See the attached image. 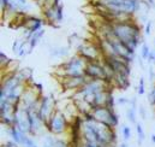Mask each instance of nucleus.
<instances>
[{"instance_id":"nucleus-5","label":"nucleus","mask_w":155,"mask_h":147,"mask_svg":"<svg viewBox=\"0 0 155 147\" xmlns=\"http://www.w3.org/2000/svg\"><path fill=\"white\" fill-rule=\"evenodd\" d=\"M41 15L43 17V19L46 21L47 24L58 28L63 21H64V6L63 2L59 1L57 4H54L53 6L49 7H45L41 9Z\"/></svg>"},{"instance_id":"nucleus-11","label":"nucleus","mask_w":155,"mask_h":147,"mask_svg":"<svg viewBox=\"0 0 155 147\" xmlns=\"http://www.w3.org/2000/svg\"><path fill=\"white\" fill-rule=\"evenodd\" d=\"M113 86H114V88H117V89L126 91L131 86L130 76L124 75V74H116V77L113 80Z\"/></svg>"},{"instance_id":"nucleus-21","label":"nucleus","mask_w":155,"mask_h":147,"mask_svg":"<svg viewBox=\"0 0 155 147\" xmlns=\"http://www.w3.org/2000/svg\"><path fill=\"white\" fill-rule=\"evenodd\" d=\"M24 39H17V40H15L13 41V43H12V52L17 56L18 54V52H19V50L22 48V46H23V43H24Z\"/></svg>"},{"instance_id":"nucleus-6","label":"nucleus","mask_w":155,"mask_h":147,"mask_svg":"<svg viewBox=\"0 0 155 147\" xmlns=\"http://www.w3.org/2000/svg\"><path fill=\"white\" fill-rule=\"evenodd\" d=\"M91 112H93L95 121L99 123H104L107 127L113 128V129H117V127L119 125V115L117 113L116 109L101 106V108H96L91 110Z\"/></svg>"},{"instance_id":"nucleus-9","label":"nucleus","mask_w":155,"mask_h":147,"mask_svg":"<svg viewBox=\"0 0 155 147\" xmlns=\"http://www.w3.org/2000/svg\"><path fill=\"white\" fill-rule=\"evenodd\" d=\"M84 75L89 80H102V81H106L107 82L106 70H105V65H104L102 59L87 63Z\"/></svg>"},{"instance_id":"nucleus-16","label":"nucleus","mask_w":155,"mask_h":147,"mask_svg":"<svg viewBox=\"0 0 155 147\" xmlns=\"http://www.w3.org/2000/svg\"><path fill=\"white\" fill-rule=\"evenodd\" d=\"M15 1H16V2H17V5L19 6L21 12H23V13H28V15H31V13H30V11H31L33 5H31V2H30L29 0H15Z\"/></svg>"},{"instance_id":"nucleus-34","label":"nucleus","mask_w":155,"mask_h":147,"mask_svg":"<svg viewBox=\"0 0 155 147\" xmlns=\"http://www.w3.org/2000/svg\"><path fill=\"white\" fill-rule=\"evenodd\" d=\"M154 51V63H155V50H153Z\"/></svg>"},{"instance_id":"nucleus-32","label":"nucleus","mask_w":155,"mask_h":147,"mask_svg":"<svg viewBox=\"0 0 155 147\" xmlns=\"http://www.w3.org/2000/svg\"><path fill=\"white\" fill-rule=\"evenodd\" d=\"M150 140H152V142L155 145V133L154 134H152V136H150Z\"/></svg>"},{"instance_id":"nucleus-19","label":"nucleus","mask_w":155,"mask_h":147,"mask_svg":"<svg viewBox=\"0 0 155 147\" xmlns=\"http://www.w3.org/2000/svg\"><path fill=\"white\" fill-rule=\"evenodd\" d=\"M79 42H81V37H79L77 33H72L71 35H69V37H68V46L70 48H72L74 46L76 47Z\"/></svg>"},{"instance_id":"nucleus-24","label":"nucleus","mask_w":155,"mask_h":147,"mask_svg":"<svg viewBox=\"0 0 155 147\" xmlns=\"http://www.w3.org/2000/svg\"><path fill=\"white\" fill-rule=\"evenodd\" d=\"M11 63H12V60L6 56V53L0 52V64H1V68L4 69V68H6L8 64H11Z\"/></svg>"},{"instance_id":"nucleus-13","label":"nucleus","mask_w":155,"mask_h":147,"mask_svg":"<svg viewBox=\"0 0 155 147\" xmlns=\"http://www.w3.org/2000/svg\"><path fill=\"white\" fill-rule=\"evenodd\" d=\"M6 132H7V135L10 136V139L12 141H15L18 145H22V140H23L24 133H22L16 125H11V127L6 128Z\"/></svg>"},{"instance_id":"nucleus-8","label":"nucleus","mask_w":155,"mask_h":147,"mask_svg":"<svg viewBox=\"0 0 155 147\" xmlns=\"http://www.w3.org/2000/svg\"><path fill=\"white\" fill-rule=\"evenodd\" d=\"M57 104L58 101L53 98V95H46L43 94L40 99L39 109H38V116L43 122V124L47 123V121L51 118V116L57 110Z\"/></svg>"},{"instance_id":"nucleus-15","label":"nucleus","mask_w":155,"mask_h":147,"mask_svg":"<svg viewBox=\"0 0 155 147\" xmlns=\"http://www.w3.org/2000/svg\"><path fill=\"white\" fill-rule=\"evenodd\" d=\"M129 108L126 109V119L129 121V123L131 124H136L137 123V108L138 106H132V105H127Z\"/></svg>"},{"instance_id":"nucleus-3","label":"nucleus","mask_w":155,"mask_h":147,"mask_svg":"<svg viewBox=\"0 0 155 147\" xmlns=\"http://www.w3.org/2000/svg\"><path fill=\"white\" fill-rule=\"evenodd\" d=\"M70 124H71V121L65 115V112L63 110L57 109L55 112L51 116V118L47 121L45 127L48 133H51L55 136H63V135L69 134Z\"/></svg>"},{"instance_id":"nucleus-35","label":"nucleus","mask_w":155,"mask_h":147,"mask_svg":"<svg viewBox=\"0 0 155 147\" xmlns=\"http://www.w3.org/2000/svg\"><path fill=\"white\" fill-rule=\"evenodd\" d=\"M111 147H113V146H111Z\"/></svg>"},{"instance_id":"nucleus-31","label":"nucleus","mask_w":155,"mask_h":147,"mask_svg":"<svg viewBox=\"0 0 155 147\" xmlns=\"http://www.w3.org/2000/svg\"><path fill=\"white\" fill-rule=\"evenodd\" d=\"M149 76H150V78H152V80L155 78V71H154V68H153V67H150V68H149Z\"/></svg>"},{"instance_id":"nucleus-18","label":"nucleus","mask_w":155,"mask_h":147,"mask_svg":"<svg viewBox=\"0 0 155 147\" xmlns=\"http://www.w3.org/2000/svg\"><path fill=\"white\" fill-rule=\"evenodd\" d=\"M136 134H137V142L138 145H142L143 141L146 140V133H144V129L142 127L141 123H136Z\"/></svg>"},{"instance_id":"nucleus-20","label":"nucleus","mask_w":155,"mask_h":147,"mask_svg":"<svg viewBox=\"0 0 155 147\" xmlns=\"http://www.w3.org/2000/svg\"><path fill=\"white\" fill-rule=\"evenodd\" d=\"M121 135H123L124 141H129L131 139V128L127 124L121 125Z\"/></svg>"},{"instance_id":"nucleus-30","label":"nucleus","mask_w":155,"mask_h":147,"mask_svg":"<svg viewBox=\"0 0 155 147\" xmlns=\"http://www.w3.org/2000/svg\"><path fill=\"white\" fill-rule=\"evenodd\" d=\"M148 63H154V51H152L150 52V54H149V57H148V60H147Z\"/></svg>"},{"instance_id":"nucleus-33","label":"nucleus","mask_w":155,"mask_h":147,"mask_svg":"<svg viewBox=\"0 0 155 147\" xmlns=\"http://www.w3.org/2000/svg\"><path fill=\"white\" fill-rule=\"evenodd\" d=\"M119 147H129V146H127V144H126V141H125V142H121V144L119 145Z\"/></svg>"},{"instance_id":"nucleus-12","label":"nucleus","mask_w":155,"mask_h":147,"mask_svg":"<svg viewBox=\"0 0 155 147\" xmlns=\"http://www.w3.org/2000/svg\"><path fill=\"white\" fill-rule=\"evenodd\" d=\"M48 54L52 58H66L70 54V47L69 46H53L49 48Z\"/></svg>"},{"instance_id":"nucleus-4","label":"nucleus","mask_w":155,"mask_h":147,"mask_svg":"<svg viewBox=\"0 0 155 147\" xmlns=\"http://www.w3.org/2000/svg\"><path fill=\"white\" fill-rule=\"evenodd\" d=\"M87 60L83 59L81 56L75 53L72 57L66 59L60 67H59V73L60 76H78V75H84L85 67H87Z\"/></svg>"},{"instance_id":"nucleus-37","label":"nucleus","mask_w":155,"mask_h":147,"mask_svg":"<svg viewBox=\"0 0 155 147\" xmlns=\"http://www.w3.org/2000/svg\"><path fill=\"white\" fill-rule=\"evenodd\" d=\"M31 1H33V0H31Z\"/></svg>"},{"instance_id":"nucleus-23","label":"nucleus","mask_w":155,"mask_h":147,"mask_svg":"<svg viewBox=\"0 0 155 147\" xmlns=\"http://www.w3.org/2000/svg\"><path fill=\"white\" fill-rule=\"evenodd\" d=\"M136 93L138 95L146 94V80H144V77H141L140 78V82H138V84L136 87Z\"/></svg>"},{"instance_id":"nucleus-2","label":"nucleus","mask_w":155,"mask_h":147,"mask_svg":"<svg viewBox=\"0 0 155 147\" xmlns=\"http://www.w3.org/2000/svg\"><path fill=\"white\" fill-rule=\"evenodd\" d=\"M142 0H95V7H104L111 11L135 16L142 7Z\"/></svg>"},{"instance_id":"nucleus-28","label":"nucleus","mask_w":155,"mask_h":147,"mask_svg":"<svg viewBox=\"0 0 155 147\" xmlns=\"http://www.w3.org/2000/svg\"><path fill=\"white\" fill-rule=\"evenodd\" d=\"M138 115L141 116L142 119H146L147 118V111H146V108L143 105H140L138 106Z\"/></svg>"},{"instance_id":"nucleus-1","label":"nucleus","mask_w":155,"mask_h":147,"mask_svg":"<svg viewBox=\"0 0 155 147\" xmlns=\"http://www.w3.org/2000/svg\"><path fill=\"white\" fill-rule=\"evenodd\" d=\"M111 26L113 34L134 53H136L138 46L144 42L141 34V27L135 18L124 22H113Z\"/></svg>"},{"instance_id":"nucleus-7","label":"nucleus","mask_w":155,"mask_h":147,"mask_svg":"<svg viewBox=\"0 0 155 147\" xmlns=\"http://www.w3.org/2000/svg\"><path fill=\"white\" fill-rule=\"evenodd\" d=\"M76 53L78 56H81L83 59H85L88 63L102 59V53L97 42L95 43V42L81 41L76 46Z\"/></svg>"},{"instance_id":"nucleus-29","label":"nucleus","mask_w":155,"mask_h":147,"mask_svg":"<svg viewBox=\"0 0 155 147\" xmlns=\"http://www.w3.org/2000/svg\"><path fill=\"white\" fill-rule=\"evenodd\" d=\"M10 1H11V0H0V9H1V11H2V12L7 9V6H8Z\"/></svg>"},{"instance_id":"nucleus-26","label":"nucleus","mask_w":155,"mask_h":147,"mask_svg":"<svg viewBox=\"0 0 155 147\" xmlns=\"http://www.w3.org/2000/svg\"><path fill=\"white\" fill-rule=\"evenodd\" d=\"M117 104H118V105H121V106L129 105V104H130V99H129V98H125V97H120V98L117 99Z\"/></svg>"},{"instance_id":"nucleus-36","label":"nucleus","mask_w":155,"mask_h":147,"mask_svg":"<svg viewBox=\"0 0 155 147\" xmlns=\"http://www.w3.org/2000/svg\"><path fill=\"white\" fill-rule=\"evenodd\" d=\"M154 43H155V41H154Z\"/></svg>"},{"instance_id":"nucleus-10","label":"nucleus","mask_w":155,"mask_h":147,"mask_svg":"<svg viewBox=\"0 0 155 147\" xmlns=\"http://www.w3.org/2000/svg\"><path fill=\"white\" fill-rule=\"evenodd\" d=\"M88 81H89V78H88L85 75L63 76V77H61V86H63L64 91H71V92L76 93V92L79 91Z\"/></svg>"},{"instance_id":"nucleus-25","label":"nucleus","mask_w":155,"mask_h":147,"mask_svg":"<svg viewBox=\"0 0 155 147\" xmlns=\"http://www.w3.org/2000/svg\"><path fill=\"white\" fill-rule=\"evenodd\" d=\"M38 93H39L40 95H43V86H42V83H39V82H34L33 83V86H31Z\"/></svg>"},{"instance_id":"nucleus-14","label":"nucleus","mask_w":155,"mask_h":147,"mask_svg":"<svg viewBox=\"0 0 155 147\" xmlns=\"http://www.w3.org/2000/svg\"><path fill=\"white\" fill-rule=\"evenodd\" d=\"M45 33H46V30L45 29H41L39 32L34 33L27 40V42L29 45V48H30V52H33V50L39 45V42L42 40V37L45 36Z\"/></svg>"},{"instance_id":"nucleus-17","label":"nucleus","mask_w":155,"mask_h":147,"mask_svg":"<svg viewBox=\"0 0 155 147\" xmlns=\"http://www.w3.org/2000/svg\"><path fill=\"white\" fill-rule=\"evenodd\" d=\"M22 147H39L36 141L34 140V138L29 134H24L23 135V140H22Z\"/></svg>"},{"instance_id":"nucleus-27","label":"nucleus","mask_w":155,"mask_h":147,"mask_svg":"<svg viewBox=\"0 0 155 147\" xmlns=\"http://www.w3.org/2000/svg\"><path fill=\"white\" fill-rule=\"evenodd\" d=\"M144 34L147 36H149L152 34V21L146 22V27H144Z\"/></svg>"},{"instance_id":"nucleus-22","label":"nucleus","mask_w":155,"mask_h":147,"mask_svg":"<svg viewBox=\"0 0 155 147\" xmlns=\"http://www.w3.org/2000/svg\"><path fill=\"white\" fill-rule=\"evenodd\" d=\"M150 52H152V50L149 48V46H148L146 42H143V43L141 45V57H142L144 60H148V57H149Z\"/></svg>"}]
</instances>
